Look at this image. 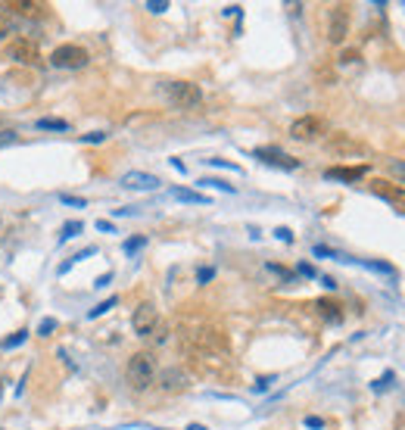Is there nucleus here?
I'll use <instances>...</instances> for the list:
<instances>
[{
  "label": "nucleus",
  "mask_w": 405,
  "mask_h": 430,
  "mask_svg": "<svg viewBox=\"0 0 405 430\" xmlns=\"http://www.w3.org/2000/svg\"><path fill=\"white\" fill-rule=\"evenodd\" d=\"M125 378H128L131 390H137V393H144L147 387H153L156 380V358L153 353H135L128 358V365H125Z\"/></svg>",
  "instance_id": "obj_1"
},
{
  "label": "nucleus",
  "mask_w": 405,
  "mask_h": 430,
  "mask_svg": "<svg viewBox=\"0 0 405 430\" xmlns=\"http://www.w3.org/2000/svg\"><path fill=\"white\" fill-rule=\"evenodd\" d=\"M159 91L166 94V100L175 109H193V106H200V100H202L200 84H193V81H162Z\"/></svg>",
  "instance_id": "obj_2"
},
{
  "label": "nucleus",
  "mask_w": 405,
  "mask_h": 430,
  "mask_svg": "<svg viewBox=\"0 0 405 430\" xmlns=\"http://www.w3.org/2000/svg\"><path fill=\"white\" fill-rule=\"evenodd\" d=\"M368 191L374 193V197H380L384 203H389L396 213L405 215V187L402 184H393V181H387V178H371Z\"/></svg>",
  "instance_id": "obj_3"
},
{
  "label": "nucleus",
  "mask_w": 405,
  "mask_h": 430,
  "mask_svg": "<svg viewBox=\"0 0 405 430\" xmlns=\"http://www.w3.org/2000/svg\"><path fill=\"white\" fill-rule=\"evenodd\" d=\"M50 62L57 69H84L91 62V53L84 50V47H78V44H62V47H57V50L50 53Z\"/></svg>",
  "instance_id": "obj_4"
},
{
  "label": "nucleus",
  "mask_w": 405,
  "mask_h": 430,
  "mask_svg": "<svg viewBox=\"0 0 405 430\" xmlns=\"http://www.w3.org/2000/svg\"><path fill=\"white\" fill-rule=\"evenodd\" d=\"M156 324H159V312H156L153 302H140L135 309V315H131V327H135L137 337H150L156 331Z\"/></svg>",
  "instance_id": "obj_5"
},
{
  "label": "nucleus",
  "mask_w": 405,
  "mask_h": 430,
  "mask_svg": "<svg viewBox=\"0 0 405 430\" xmlns=\"http://www.w3.org/2000/svg\"><path fill=\"white\" fill-rule=\"evenodd\" d=\"M10 60L22 62V66H41V50H38V41H31V38H13L10 44Z\"/></svg>",
  "instance_id": "obj_6"
},
{
  "label": "nucleus",
  "mask_w": 405,
  "mask_h": 430,
  "mask_svg": "<svg viewBox=\"0 0 405 430\" xmlns=\"http://www.w3.org/2000/svg\"><path fill=\"white\" fill-rule=\"evenodd\" d=\"M321 131H324V122L318 119V115H300V119L290 125V137L293 140H302V144L321 137Z\"/></svg>",
  "instance_id": "obj_7"
},
{
  "label": "nucleus",
  "mask_w": 405,
  "mask_h": 430,
  "mask_svg": "<svg viewBox=\"0 0 405 430\" xmlns=\"http://www.w3.org/2000/svg\"><path fill=\"white\" fill-rule=\"evenodd\" d=\"M253 156L259 162H265V166H275V169H287V171L300 169V159H293L290 153L278 150V147H259V150H253Z\"/></svg>",
  "instance_id": "obj_8"
},
{
  "label": "nucleus",
  "mask_w": 405,
  "mask_h": 430,
  "mask_svg": "<svg viewBox=\"0 0 405 430\" xmlns=\"http://www.w3.org/2000/svg\"><path fill=\"white\" fill-rule=\"evenodd\" d=\"M349 35V6H333L331 10V26H327V38L331 44H343Z\"/></svg>",
  "instance_id": "obj_9"
},
{
  "label": "nucleus",
  "mask_w": 405,
  "mask_h": 430,
  "mask_svg": "<svg viewBox=\"0 0 405 430\" xmlns=\"http://www.w3.org/2000/svg\"><path fill=\"white\" fill-rule=\"evenodd\" d=\"M119 184L125 191H156L162 181L156 175H150V171H128V175H122Z\"/></svg>",
  "instance_id": "obj_10"
},
{
  "label": "nucleus",
  "mask_w": 405,
  "mask_h": 430,
  "mask_svg": "<svg viewBox=\"0 0 405 430\" xmlns=\"http://www.w3.org/2000/svg\"><path fill=\"white\" fill-rule=\"evenodd\" d=\"M6 10L13 16H25V19H41L47 13L44 4H31V0H13V4H6Z\"/></svg>",
  "instance_id": "obj_11"
},
{
  "label": "nucleus",
  "mask_w": 405,
  "mask_h": 430,
  "mask_svg": "<svg viewBox=\"0 0 405 430\" xmlns=\"http://www.w3.org/2000/svg\"><path fill=\"white\" fill-rule=\"evenodd\" d=\"M365 171H368V166H355V169L333 166L324 171V178H331V181H358V178H365Z\"/></svg>",
  "instance_id": "obj_12"
},
{
  "label": "nucleus",
  "mask_w": 405,
  "mask_h": 430,
  "mask_svg": "<svg viewBox=\"0 0 405 430\" xmlns=\"http://www.w3.org/2000/svg\"><path fill=\"white\" fill-rule=\"evenodd\" d=\"M315 312L324 318V322H331V324L343 322V306H340L337 300H318L315 302Z\"/></svg>",
  "instance_id": "obj_13"
},
{
  "label": "nucleus",
  "mask_w": 405,
  "mask_h": 430,
  "mask_svg": "<svg viewBox=\"0 0 405 430\" xmlns=\"http://www.w3.org/2000/svg\"><path fill=\"white\" fill-rule=\"evenodd\" d=\"M184 384H187V378H184V371H178V368L162 371V378H159V387L166 390V393H178V390H184Z\"/></svg>",
  "instance_id": "obj_14"
},
{
  "label": "nucleus",
  "mask_w": 405,
  "mask_h": 430,
  "mask_svg": "<svg viewBox=\"0 0 405 430\" xmlns=\"http://www.w3.org/2000/svg\"><path fill=\"white\" fill-rule=\"evenodd\" d=\"M171 197L181 200V203H200V206L209 203V197H202L200 191H187V187H171Z\"/></svg>",
  "instance_id": "obj_15"
},
{
  "label": "nucleus",
  "mask_w": 405,
  "mask_h": 430,
  "mask_svg": "<svg viewBox=\"0 0 405 430\" xmlns=\"http://www.w3.org/2000/svg\"><path fill=\"white\" fill-rule=\"evenodd\" d=\"M93 253H97V247H88V249H81V253H75V256H72V259H69V262H62V265H59V278H62V275H69V271H72V265H75V262L88 259V256H93Z\"/></svg>",
  "instance_id": "obj_16"
},
{
  "label": "nucleus",
  "mask_w": 405,
  "mask_h": 430,
  "mask_svg": "<svg viewBox=\"0 0 405 430\" xmlns=\"http://www.w3.org/2000/svg\"><path fill=\"white\" fill-rule=\"evenodd\" d=\"M200 187H212V191H222V193H234V184L222 181V178H202V181H197Z\"/></svg>",
  "instance_id": "obj_17"
},
{
  "label": "nucleus",
  "mask_w": 405,
  "mask_h": 430,
  "mask_svg": "<svg viewBox=\"0 0 405 430\" xmlns=\"http://www.w3.org/2000/svg\"><path fill=\"white\" fill-rule=\"evenodd\" d=\"M10 31H13V13L6 6H0V41H6Z\"/></svg>",
  "instance_id": "obj_18"
},
{
  "label": "nucleus",
  "mask_w": 405,
  "mask_h": 430,
  "mask_svg": "<svg viewBox=\"0 0 405 430\" xmlns=\"http://www.w3.org/2000/svg\"><path fill=\"white\" fill-rule=\"evenodd\" d=\"M38 128L41 131H69L66 119H38Z\"/></svg>",
  "instance_id": "obj_19"
},
{
  "label": "nucleus",
  "mask_w": 405,
  "mask_h": 430,
  "mask_svg": "<svg viewBox=\"0 0 405 430\" xmlns=\"http://www.w3.org/2000/svg\"><path fill=\"white\" fill-rule=\"evenodd\" d=\"M331 150H355V153H362V144H353L349 137H343V135H337L331 140Z\"/></svg>",
  "instance_id": "obj_20"
},
{
  "label": "nucleus",
  "mask_w": 405,
  "mask_h": 430,
  "mask_svg": "<svg viewBox=\"0 0 405 430\" xmlns=\"http://www.w3.org/2000/svg\"><path fill=\"white\" fill-rule=\"evenodd\" d=\"M78 231H81V222H66V225H62V231H59V244L78 237Z\"/></svg>",
  "instance_id": "obj_21"
},
{
  "label": "nucleus",
  "mask_w": 405,
  "mask_h": 430,
  "mask_svg": "<svg viewBox=\"0 0 405 430\" xmlns=\"http://www.w3.org/2000/svg\"><path fill=\"white\" fill-rule=\"evenodd\" d=\"M25 340H28V331H16L13 337H6L4 343H0V349H16V346H22Z\"/></svg>",
  "instance_id": "obj_22"
},
{
  "label": "nucleus",
  "mask_w": 405,
  "mask_h": 430,
  "mask_svg": "<svg viewBox=\"0 0 405 430\" xmlns=\"http://www.w3.org/2000/svg\"><path fill=\"white\" fill-rule=\"evenodd\" d=\"M115 302H119V300H115V296H109V300H103V302H100V306H97V309H91V312H88V318H91V322H93V318H100V315H106V312H109V309H115Z\"/></svg>",
  "instance_id": "obj_23"
},
{
  "label": "nucleus",
  "mask_w": 405,
  "mask_h": 430,
  "mask_svg": "<svg viewBox=\"0 0 405 430\" xmlns=\"http://www.w3.org/2000/svg\"><path fill=\"white\" fill-rule=\"evenodd\" d=\"M147 247V237H128V240H125V253H137V249H144Z\"/></svg>",
  "instance_id": "obj_24"
},
{
  "label": "nucleus",
  "mask_w": 405,
  "mask_h": 430,
  "mask_svg": "<svg viewBox=\"0 0 405 430\" xmlns=\"http://www.w3.org/2000/svg\"><path fill=\"white\" fill-rule=\"evenodd\" d=\"M16 140H19V135H16L13 128H0V150H4V147H10V144H16Z\"/></svg>",
  "instance_id": "obj_25"
},
{
  "label": "nucleus",
  "mask_w": 405,
  "mask_h": 430,
  "mask_svg": "<svg viewBox=\"0 0 405 430\" xmlns=\"http://www.w3.org/2000/svg\"><path fill=\"white\" fill-rule=\"evenodd\" d=\"M53 331H57V318H44L41 327H38V337H50Z\"/></svg>",
  "instance_id": "obj_26"
},
{
  "label": "nucleus",
  "mask_w": 405,
  "mask_h": 430,
  "mask_svg": "<svg viewBox=\"0 0 405 430\" xmlns=\"http://www.w3.org/2000/svg\"><path fill=\"white\" fill-rule=\"evenodd\" d=\"M59 200L66 203V206H78V209H84V206H88V203H84L81 197H72V193H59Z\"/></svg>",
  "instance_id": "obj_27"
},
{
  "label": "nucleus",
  "mask_w": 405,
  "mask_h": 430,
  "mask_svg": "<svg viewBox=\"0 0 405 430\" xmlns=\"http://www.w3.org/2000/svg\"><path fill=\"white\" fill-rule=\"evenodd\" d=\"M209 166H218V169H231V171H240L237 162H228V159H206Z\"/></svg>",
  "instance_id": "obj_28"
},
{
  "label": "nucleus",
  "mask_w": 405,
  "mask_h": 430,
  "mask_svg": "<svg viewBox=\"0 0 405 430\" xmlns=\"http://www.w3.org/2000/svg\"><path fill=\"white\" fill-rule=\"evenodd\" d=\"M215 278V268H200L197 271V284H209Z\"/></svg>",
  "instance_id": "obj_29"
},
{
  "label": "nucleus",
  "mask_w": 405,
  "mask_h": 430,
  "mask_svg": "<svg viewBox=\"0 0 405 430\" xmlns=\"http://www.w3.org/2000/svg\"><path fill=\"white\" fill-rule=\"evenodd\" d=\"M147 10H150V13H166L169 4H166V0H150V4H147Z\"/></svg>",
  "instance_id": "obj_30"
},
{
  "label": "nucleus",
  "mask_w": 405,
  "mask_h": 430,
  "mask_svg": "<svg viewBox=\"0 0 405 430\" xmlns=\"http://www.w3.org/2000/svg\"><path fill=\"white\" fill-rule=\"evenodd\" d=\"M81 140H84V144H103L106 135H103V131H93V135H84Z\"/></svg>",
  "instance_id": "obj_31"
},
{
  "label": "nucleus",
  "mask_w": 405,
  "mask_h": 430,
  "mask_svg": "<svg viewBox=\"0 0 405 430\" xmlns=\"http://www.w3.org/2000/svg\"><path fill=\"white\" fill-rule=\"evenodd\" d=\"M296 271H300V275H302V278H318V271H315V268H312V265H309V262H300V268H296Z\"/></svg>",
  "instance_id": "obj_32"
},
{
  "label": "nucleus",
  "mask_w": 405,
  "mask_h": 430,
  "mask_svg": "<svg viewBox=\"0 0 405 430\" xmlns=\"http://www.w3.org/2000/svg\"><path fill=\"white\" fill-rule=\"evenodd\" d=\"M275 237H278V240H284V244H290V240H293V231H290V228H278V231H275Z\"/></svg>",
  "instance_id": "obj_33"
},
{
  "label": "nucleus",
  "mask_w": 405,
  "mask_h": 430,
  "mask_svg": "<svg viewBox=\"0 0 405 430\" xmlns=\"http://www.w3.org/2000/svg\"><path fill=\"white\" fill-rule=\"evenodd\" d=\"M389 171H393V175H399L402 181H405V162H389Z\"/></svg>",
  "instance_id": "obj_34"
},
{
  "label": "nucleus",
  "mask_w": 405,
  "mask_h": 430,
  "mask_svg": "<svg viewBox=\"0 0 405 430\" xmlns=\"http://www.w3.org/2000/svg\"><path fill=\"white\" fill-rule=\"evenodd\" d=\"M306 427H312V430H321V427H324V421H321V418H315V415H309V418H306Z\"/></svg>",
  "instance_id": "obj_35"
},
{
  "label": "nucleus",
  "mask_w": 405,
  "mask_h": 430,
  "mask_svg": "<svg viewBox=\"0 0 405 430\" xmlns=\"http://www.w3.org/2000/svg\"><path fill=\"white\" fill-rule=\"evenodd\" d=\"M389 380H393V374H384L380 380H374V390H387V387H389Z\"/></svg>",
  "instance_id": "obj_36"
},
{
  "label": "nucleus",
  "mask_w": 405,
  "mask_h": 430,
  "mask_svg": "<svg viewBox=\"0 0 405 430\" xmlns=\"http://www.w3.org/2000/svg\"><path fill=\"white\" fill-rule=\"evenodd\" d=\"M268 384H275V378H262L259 384H256V393H265V390H268Z\"/></svg>",
  "instance_id": "obj_37"
},
{
  "label": "nucleus",
  "mask_w": 405,
  "mask_h": 430,
  "mask_svg": "<svg viewBox=\"0 0 405 430\" xmlns=\"http://www.w3.org/2000/svg\"><path fill=\"white\" fill-rule=\"evenodd\" d=\"M97 231H106V234H109V231H113V234H115V228H113V222H106V218H100V222H97Z\"/></svg>",
  "instance_id": "obj_38"
},
{
  "label": "nucleus",
  "mask_w": 405,
  "mask_h": 430,
  "mask_svg": "<svg viewBox=\"0 0 405 430\" xmlns=\"http://www.w3.org/2000/svg\"><path fill=\"white\" fill-rule=\"evenodd\" d=\"M109 281H113V271H106V275H100V278H97V284H93V287H106Z\"/></svg>",
  "instance_id": "obj_39"
},
{
  "label": "nucleus",
  "mask_w": 405,
  "mask_h": 430,
  "mask_svg": "<svg viewBox=\"0 0 405 430\" xmlns=\"http://www.w3.org/2000/svg\"><path fill=\"white\" fill-rule=\"evenodd\" d=\"M355 60H358V53H355V50H346V53L340 57V62H355Z\"/></svg>",
  "instance_id": "obj_40"
},
{
  "label": "nucleus",
  "mask_w": 405,
  "mask_h": 430,
  "mask_svg": "<svg viewBox=\"0 0 405 430\" xmlns=\"http://www.w3.org/2000/svg\"><path fill=\"white\" fill-rule=\"evenodd\" d=\"M187 430H206V427H202V424H190V427H187Z\"/></svg>",
  "instance_id": "obj_41"
}]
</instances>
